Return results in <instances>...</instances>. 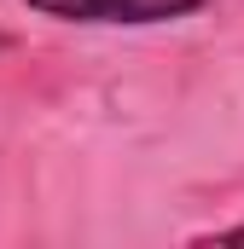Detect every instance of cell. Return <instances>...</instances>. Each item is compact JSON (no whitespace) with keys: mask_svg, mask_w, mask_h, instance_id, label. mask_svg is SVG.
<instances>
[{"mask_svg":"<svg viewBox=\"0 0 244 249\" xmlns=\"http://www.w3.org/2000/svg\"><path fill=\"white\" fill-rule=\"evenodd\" d=\"M29 12L41 18H59V23H175V18H192L203 12L209 0H23Z\"/></svg>","mask_w":244,"mask_h":249,"instance_id":"cell-1","label":"cell"},{"mask_svg":"<svg viewBox=\"0 0 244 249\" xmlns=\"http://www.w3.org/2000/svg\"><path fill=\"white\" fill-rule=\"evenodd\" d=\"M192 244H244V226H221V232H198Z\"/></svg>","mask_w":244,"mask_h":249,"instance_id":"cell-2","label":"cell"}]
</instances>
